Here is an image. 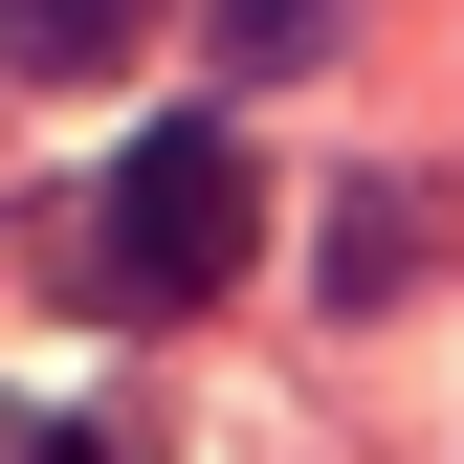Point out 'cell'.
<instances>
[{
  "label": "cell",
  "mask_w": 464,
  "mask_h": 464,
  "mask_svg": "<svg viewBox=\"0 0 464 464\" xmlns=\"http://www.w3.org/2000/svg\"><path fill=\"white\" fill-rule=\"evenodd\" d=\"M244 221H266L244 111H155V133L111 155V199H89V310H199V287L244 266Z\"/></svg>",
  "instance_id": "cell-1"
},
{
  "label": "cell",
  "mask_w": 464,
  "mask_h": 464,
  "mask_svg": "<svg viewBox=\"0 0 464 464\" xmlns=\"http://www.w3.org/2000/svg\"><path fill=\"white\" fill-rule=\"evenodd\" d=\"M420 244H442L420 178H354V199H332V310H398V287H420Z\"/></svg>",
  "instance_id": "cell-2"
},
{
  "label": "cell",
  "mask_w": 464,
  "mask_h": 464,
  "mask_svg": "<svg viewBox=\"0 0 464 464\" xmlns=\"http://www.w3.org/2000/svg\"><path fill=\"white\" fill-rule=\"evenodd\" d=\"M133 23H155V0H0V44H23V67H111Z\"/></svg>",
  "instance_id": "cell-3"
},
{
  "label": "cell",
  "mask_w": 464,
  "mask_h": 464,
  "mask_svg": "<svg viewBox=\"0 0 464 464\" xmlns=\"http://www.w3.org/2000/svg\"><path fill=\"white\" fill-rule=\"evenodd\" d=\"M199 44H221V67H310V44H332V0H221Z\"/></svg>",
  "instance_id": "cell-4"
},
{
  "label": "cell",
  "mask_w": 464,
  "mask_h": 464,
  "mask_svg": "<svg viewBox=\"0 0 464 464\" xmlns=\"http://www.w3.org/2000/svg\"><path fill=\"white\" fill-rule=\"evenodd\" d=\"M0 464H133V420H67V398L23 420V398H0Z\"/></svg>",
  "instance_id": "cell-5"
}]
</instances>
